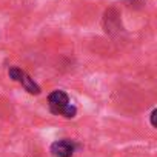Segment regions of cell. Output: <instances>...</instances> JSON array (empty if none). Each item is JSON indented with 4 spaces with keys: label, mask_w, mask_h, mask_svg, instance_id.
Masks as SVG:
<instances>
[{
    "label": "cell",
    "mask_w": 157,
    "mask_h": 157,
    "mask_svg": "<svg viewBox=\"0 0 157 157\" xmlns=\"http://www.w3.org/2000/svg\"><path fill=\"white\" fill-rule=\"evenodd\" d=\"M8 74H10V77L13 78L14 82H19L29 94H36V96L40 94V86L34 82V78H31L23 69H20L17 66H11Z\"/></svg>",
    "instance_id": "1"
},
{
    "label": "cell",
    "mask_w": 157,
    "mask_h": 157,
    "mask_svg": "<svg viewBox=\"0 0 157 157\" xmlns=\"http://www.w3.org/2000/svg\"><path fill=\"white\" fill-rule=\"evenodd\" d=\"M48 103H49V109L52 114H60V111L69 103V97L65 91L62 90H56L48 96Z\"/></svg>",
    "instance_id": "2"
},
{
    "label": "cell",
    "mask_w": 157,
    "mask_h": 157,
    "mask_svg": "<svg viewBox=\"0 0 157 157\" xmlns=\"http://www.w3.org/2000/svg\"><path fill=\"white\" fill-rule=\"evenodd\" d=\"M74 149H75V145L72 140L69 139H62V140H56L49 151L54 157H72L74 154Z\"/></svg>",
    "instance_id": "3"
},
{
    "label": "cell",
    "mask_w": 157,
    "mask_h": 157,
    "mask_svg": "<svg viewBox=\"0 0 157 157\" xmlns=\"http://www.w3.org/2000/svg\"><path fill=\"white\" fill-rule=\"evenodd\" d=\"M75 114H77V108H75L74 105L68 103V105L60 111L59 116H63V117H66V119H72V117H75Z\"/></svg>",
    "instance_id": "4"
},
{
    "label": "cell",
    "mask_w": 157,
    "mask_h": 157,
    "mask_svg": "<svg viewBox=\"0 0 157 157\" xmlns=\"http://www.w3.org/2000/svg\"><path fill=\"white\" fill-rule=\"evenodd\" d=\"M155 116H157V109H152V113H151V125H152V128H157Z\"/></svg>",
    "instance_id": "5"
}]
</instances>
